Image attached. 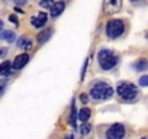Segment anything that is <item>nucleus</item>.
Here are the masks:
<instances>
[{
  "label": "nucleus",
  "mask_w": 148,
  "mask_h": 139,
  "mask_svg": "<svg viewBox=\"0 0 148 139\" xmlns=\"http://www.w3.org/2000/svg\"><path fill=\"white\" fill-rule=\"evenodd\" d=\"M139 86H142V87L148 86V76H142V77L139 78Z\"/></svg>",
  "instance_id": "obj_17"
},
{
  "label": "nucleus",
  "mask_w": 148,
  "mask_h": 139,
  "mask_svg": "<svg viewBox=\"0 0 148 139\" xmlns=\"http://www.w3.org/2000/svg\"><path fill=\"white\" fill-rule=\"evenodd\" d=\"M90 116H92V110H90L89 107L80 109V112H79V114H77V117H79L82 122H87V120L90 119Z\"/></svg>",
  "instance_id": "obj_13"
},
{
  "label": "nucleus",
  "mask_w": 148,
  "mask_h": 139,
  "mask_svg": "<svg viewBox=\"0 0 148 139\" xmlns=\"http://www.w3.org/2000/svg\"><path fill=\"white\" fill-rule=\"evenodd\" d=\"M16 44H18V46L22 48V49H31V48H32V41H31L29 38H26V36H21Z\"/></svg>",
  "instance_id": "obj_11"
},
{
  "label": "nucleus",
  "mask_w": 148,
  "mask_h": 139,
  "mask_svg": "<svg viewBox=\"0 0 148 139\" xmlns=\"http://www.w3.org/2000/svg\"><path fill=\"white\" fill-rule=\"evenodd\" d=\"M49 9H51V16H52V18H57V16H60V15L64 12L65 3H64V2H57V3H54Z\"/></svg>",
  "instance_id": "obj_9"
},
{
  "label": "nucleus",
  "mask_w": 148,
  "mask_h": 139,
  "mask_svg": "<svg viewBox=\"0 0 148 139\" xmlns=\"http://www.w3.org/2000/svg\"><path fill=\"white\" fill-rule=\"evenodd\" d=\"M132 67L136 70V71H145V70L148 68V61H147V58H139L138 61L134 62Z\"/></svg>",
  "instance_id": "obj_10"
},
{
  "label": "nucleus",
  "mask_w": 148,
  "mask_h": 139,
  "mask_svg": "<svg viewBox=\"0 0 148 139\" xmlns=\"http://www.w3.org/2000/svg\"><path fill=\"white\" fill-rule=\"evenodd\" d=\"M116 93H118V96H119L122 100H125V102H132V100L136 99V96H138L139 91H138L136 86L123 81V83H119V84H118Z\"/></svg>",
  "instance_id": "obj_2"
},
{
  "label": "nucleus",
  "mask_w": 148,
  "mask_h": 139,
  "mask_svg": "<svg viewBox=\"0 0 148 139\" xmlns=\"http://www.w3.org/2000/svg\"><path fill=\"white\" fill-rule=\"evenodd\" d=\"M134 2H135V0H134Z\"/></svg>",
  "instance_id": "obj_23"
},
{
  "label": "nucleus",
  "mask_w": 148,
  "mask_h": 139,
  "mask_svg": "<svg viewBox=\"0 0 148 139\" xmlns=\"http://www.w3.org/2000/svg\"><path fill=\"white\" fill-rule=\"evenodd\" d=\"M123 136H125V127H123V125H121V123L112 125V126L108 129V132H106V138H108V139H121V138H123Z\"/></svg>",
  "instance_id": "obj_5"
},
{
  "label": "nucleus",
  "mask_w": 148,
  "mask_h": 139,
  "mask_svg": "<svg viewBox=\"0 0 148 139\" xmlns=\"http://www.w3.org/2000/svg\"><path fill=\"white\" fill-rule=\"evenodd\" d=\"M3 25H5V23H3V20H2V19H0V29H2V28H3Z\"/></svg>",
  "instance_id": "obj_22"
},
{
  "label": "nucleus",
  "mask_w": 148,
  "mask_h": 139,
  "mask_svg": "<svg viewBox=\"0 0 148 139\" xmlns=\"http://www.w3.org/2000/svg\"><path fill=\"white\" fill-rule=\"evenodd\" d=\"M5 87H6V83H5V80H2V83H0V96L3 94V91H5Z\"/></svg>",
  "instance_id": "obj_19"
},
{
  "label": "nucleus",
  "mask_w": 148,
  "mask_h": 139,
  "mask_svg": "<svg viewBox=\"0 0 148 139\" xmlns=\"http://www.w3.org/2000/svg\"><path fill=\"white\" fill-rule=\"evenodd\" d=\"M90 130H92V126L89 123H83L80 126V133L82 135H87V133H90Z\"/></svg>",
  "instance_id": "obj_15"
},
{
  "label": "nucleus",
  "mask_w": 148,
  "mask_h": 139,
  "mask_svg": "<svg viewBox=\"0 0 148 139\" xmlns=\"http://www.w3.org/2000/svg\"><path fill=\"white\" fill-rule=\"evenodd\" d=\"M51 35H52V29H45V31L39 32V35H38V42H39L41 45L45 44V42L51 38Z\"/></svg>",
  "instance_id": "obj_12"
},
{
  "label": "nucleus",
  "mask_w": 148,
  "mask_h": 139,
  "mask_svg": "<svg viewBox=\"0 0 148 139\" xmlns=\"http://www.w3.org/2000/svg\"><path fill=\"white\" fill-rule=\"evenodd\" d=\"M8 48L6 46H0V58H6V55H8Z\"/></svg>",
  "instance_id": "obj_18"
},
{
  "label": "nucleus",
  "mask_w": 148,
  "mask_h": 139,
  "mask_svg": "<svg viewBox=\"0 0 148 139\" xmlns=\"http://www.w3.org/2000/svg\"><path fill=\"white\" fill-rule=\"evenodd\" d=\"M47 20H48V15L45 12H41V13H38L36 16H34L31 19V23L35 28H44V25L47 23Z\"/></svg>",
  "instance_id": "obj_6"
},
{
  "label": "nucleus",
  "mask_w": 148,
  "mask_h": 139,
  "mask_svg": "<svg viewBox=\"0 0 148 139\" xmlns=\"http://www.w3.org/2000/svg\"><path fill=\"white\" fill-rule=\"evenodd\" d=\"M28 61H29V55L28 54H21V55H18L15 58L12 67H13V70H22L28 64Z\"/></svg>",
  "instance_id": "obj_7"
},
{
  "label": "nucleus",
  "mask_w": 148,
  "mask_h": 139,
  "mask_svg": "<svg viewBox=\"0 0 148 139\" xmlns=\"http://www.w3.org/2000/svg\"><path fill=\"white\" fill-rule=\"evenodd\" d=\"M0 39H5L10 44L16 39V35H15L13 31H3V32H0Z\"/></svg>",
  "instance_id": "obj_14"
},
{
  "label": "nucleus",
  "mask_w": 148,
  "mask_h": 139,
  "mask_svg": "<svg viewBox=\"0 0 148 139\" xmlns=\"http://www.w3.org/2000/svg\"><path fill=\"white\" fill-rule=\"evenodd\" d=\"M123 29H125V25L122 20L119 19H113V20H109L108 25H106V33L109 38H118L123 33Z\"/></svg>",
  "instance_id": "obj_4"
},
{
  "label": "nucleus",
  "mask_w": 148,
  "mask_h": 139,
  "mask_svg": "<svg viewBox=\"0 0 148 139\" xmlns=\"http://www.w3.org/2000/svg\"><path fill=\"white\" fill-rule=\"evenodd\" d=\"M90 96L95 100H106L113 96V89L105 81H99L90 89Z\"/></svg>",
  "instance_id": "obj_1"
},
{
  "label": "nucleus",
  "mask_w": 148,
  "mask_h": 139,
  "mask_svg": "<svg viewBox=\"0 0 148 139\" xmlns=\"http://www.w3.org/2000/svg\"><path fill=\"white\" fill-rule=\"evenodd\" d=\"M15 3H16V5H21V6H23V5L26 3V0H15Z\"/></svg>",
  "instance_id": "obj_21"
},
{
  "label": "nucleus",
  "mask_w": 148,
  "mask_h": 139,
  "mask_svg": "<svg viewBox=\"0 0 148 139\" xmlns=\"http://www.w3.org/2000/svg\"><path fill=\"white\" fill-rule=\"evenodd\" d=\"M13 71H15V70H13V67H12V62H9V61H3L2 64H0V76L9 77Z\"/></svg>",
  "instance_id": "obj_8"
},
{
  "label": "nucleus",
  "mask_w": 148,
  "mask_h": 139,
  "mask_svg": "<svg viewBox=\"0 0 148 139\" xmlns=\"http://www.w3.org/2000/svg\"><path fill=\"white\" fill-rule=\"evenodd\" d=\"M97 59H99V65L102 67V70H106V71L116 67V64L119 61L118 57L109 49H100L97 54Z\"/></svg>",
  "instance_id": "obj_3"
},
{
  "label": "nucleus",
  "mask_w": 148,
  "mask_h": 139,
  "mask_svg": "<svg viewBox=\"0 0 148 139\" xmlns=\"http://www.w3.org/2000/svg\"><path fill=\"white\" fill-rule=\"evenodd\" d=\"M9 20H12V22H13V23H16V25L19 23V20H18V18H16L15 15H10V16H9Z\"/></svg>",
  "instance_id": "obj_20"
},
{
  "label": "nucleus",
  "mask_w": 148,
  "mask_h": 139,
  "mask_svg": "<svg viewBox=\"0 0 148 139\" xmlns=\"http://www.w3.org/2000/svg\"><path fill=\"white\" fill-rule=\"evenodd\" d=\"M52 5H54V0H41L39 2V6L44 9H49Z\"/></svg>",
  "instance_id": "obj_16"
}]
</instances>
